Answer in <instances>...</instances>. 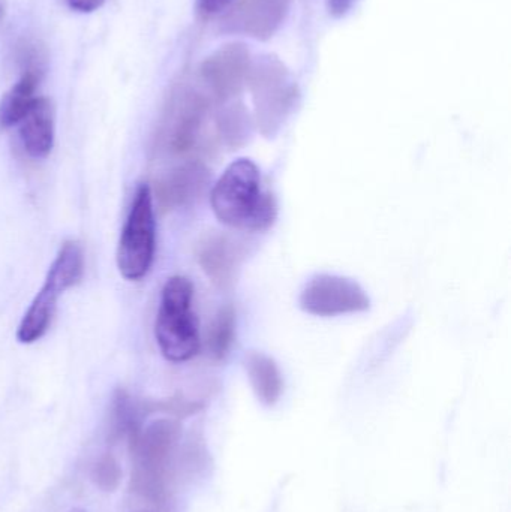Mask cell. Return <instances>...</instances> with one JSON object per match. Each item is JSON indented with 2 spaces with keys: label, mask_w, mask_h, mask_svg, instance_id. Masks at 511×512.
<instances>
[{
  "label": "cell",
  "mask_w": 511,
  "mask_h": 512,
  "mask_svg": "<svg viewBox=\"0 0 511 512\" xmlns=\"http://www.w3.org/2000/svg\"><path fill=\"white\" fill-rule=\"evenodd\" d=\"M216 219L240 233H264L278 219V203L269 189L263 188L260 168L248 158L231 162L210 194Z\"/></svg>",
  "instance_id": "1"
},
{
  "label": "cell",
  "mask_w": 511,
  "mask_h": 512,
  "mask_svg": "<svg viewBox=\"0 0 511 512\" xmlns=\"http://www.w3.org/2000/svg\"><path fill=\"white\" fill-rule=\"evenodd\" d=\"M180 439L182 424L176 418H161L129 441L134 459L131 490L156 508L170 502Z\"/></svg>",
  "instance_id": "2"
},
{
  "label": "cell",
  "mask_w": 511,
  "mask_h": 512,
  "mask_svg": "<svg viewBox=\"0 0 511 512\" xmlns=\"http://www.w3.org/2000/svg\"><path fill=\"white\" fill-rule=\"evenodd\" d=\"M219 105L195 80L182 81L171 92L159 123L156 143L174 156L194 155L212 143ZM218 134V132H216Z\"/></svg>",
  "instance_id": "3"
},
{
  "label": "cell",
  "mask_w": 511,
  "mask_h": 512,
  "mask_svg": "<svg viewBox=\"0 0 511 512\" xmlns=\"http://www.w3.org/2000/svg\"><path fill=\"white\" fill-rule=\"evenodd\" d=\"M254 104V125L267 140L275 138L290 119L300 101V90L290 71L273 54L252 60L248 78Z\"/></svg>",
  "instance_id": "4"
},
{
  "label": "cell",
  "mask_w": 511,
  "mask_h": 512,
  "mask_svg": "<svg viewBox=\"0 0 511 512\" xmlns=\"http://www.w3.org/2000/svg\"><path fill=\"white\" fill-rule=\"evenodd\" d=\"M192 301L194 285L191 280L173 276L165 282L156 316L155 336L162 355L171 363H185L200 352V330Z\"/></svg>",
  "instance_id": "5"
},
{
  "label": "cell",
  "mask_w": 511,
  "mask_h": 512,
  "mask_svg": "<svg viewBox=\"0 0 511 512\" xmlns=\"http://www.w3.org/2000/svg\"><path fill=\"white\" fill-rule=\"evenodd\" d=\"M84 273V254L77 242L63 243L48 270L41 291L36 294L17 330V340L24 345L44 337L53 321L57 301L66 289L80 282Z\"/></svg>",
  "instance_id": "6"
},
{
  "label": "cell",
  "mask_w": 511,
  "mask_h": 512,
  "mask_svg": "<svg viewBox=\"0 0 511 512\" xmlns=\"http://www.w3.org/2000/svg\"><path fill=\"white\" fill-rule=\"evenodd\" d=\"M156 222L152 191L149 186H138L126 218L119 248L117 267L126 280L144 279L155 261Z\"/></svg>",
  "instance_id": "7"
},
{
  "label": "cell",
  "mask_w": 511,
  "mask_h": 512,
  "mask_svg": "<svg viewBox=\"0 0 511 512\" xmlns=\"http://www.w3.org/2000/svg\"><path fill=\"white\" fill-rule=\"evenodd\" d=\"M299 306L309 315L333 318L366 312L371 309V298L356 280L321 273L306 283L300 292Z\"/></svg>",
  "instance_id": "8"
},
{
  "label": "cell",
  "mask_w": 511,
  "mask_h": 512,
  "mask_svg": "<svg viewBox=\"0 0 511 512\" xmlns=\"http://www.w3.org/2000/svg\"><path fill=\"white\" fill-rule=\"evenodd\" d=\"M251 66L252 57L248 48L234 42L207 57L198 68L195 80L216 105H224L240 99L248 86Z\"/></svg>",
  "instance_id": "9"
},
{
  "label": "cell",
  "mask_w": 511,
  "mask_h": 512,
  "mask_svg": "<svg viewBox=\"0 0 511 512\" xmlns=\"http://www.w3.org/2000/svg\"><path fill=\"white\" fill-rule=\"evenodd\" d=\"M290 8L291 0H242L222 17L221 30L267 41L281 29Z\"/></svg>",
  "instance_id": "10"
},
{
  "label": "cell",
  "mask_w": 511,
  "mask_h": 512,
  "mask_svg": "<svg viewBox=\"0 0 511 512\" xmlns=\"http://www.w3.org/2000/svg\"><path fill=\"white\" fill-rule=\"evenodd\" d=\"M248 243L231 234H212L198 246V264L219 289L233 288L243 261L248 256Z\"/></svg>",
  "instance_id": "11"
},
{
  "label": "cell",
  "mask_w": 511,
  "mask_h": 512,
  "mask_svg": "<svg viewBox=\"0 0 511 512\" xmlns=\"http://www.w3.org/2000/svg\"><path fill=\"white\" fill-rule=\"evenodd\" d=\"M210 174L200 161H186L173 168L159 179L156 185V200L162 212L191 206L209 185Z\"/></svg>",
  "instance_id": "12"
},
{
  "label": "cell",
  "mask_w": 511,
  "mask_h": 512,
  "mask_svg": "<svg viewBox=\"0 0 511 512\" xmlns=\"http://www.w3.org/2000/svg\"><path fill=\"white\" fill-rule=\"evenodd\" d=\"M21 143L27 155L44 159L50 155L54 144V113L51 102L36 98L23 119L18 122Z\"/></svg>",
  "instance_id": "13"
},
{
  "label": "cell",
  "mask_w": 511,
  "mask_h": 512,
  "mask_svg": "<svg viewBox=\"0 0 511 512\" xmlns=\"http://www.w3.org/2000/svg\"><path fill=\"white\" fill-rule=\"evenodd\" d=\"M24 57H27L26 68L23 69L20 80L6 93L0 107V119L5 126L18 125L36 101L35 93L41 81V66L36 60H32L35 54H27Z\"/></svg>",
  "instance_id": "14"
},
{
  "label": "cell",
  "mask_w": 511,
  "mask_h": 512,
  "mask_svg": "<svg viewBox=\"0 0 511 512\" xmlns=\"http://www.w3.org/2000/svg\"><path fill=\"white\" fill-rule=\"evenodd\" d=\"M245 369L258 400L263 405L275 406L284 391V379L278 363L263 352L251 351L246 354Z\"/></svg>",
  "instance_id": "15"
},
{
  "label": "cell",
  "mask_w": 511,
  "mask_h": 512,
  "mask_svg": "<svg viewBox=\"0 0 511 512\" xmlns=\"http://www.w3.org/2000/svg\"><path fill=\"white\" fill-rule=\"evenodd\" d=\"M143 403L132 399L128 391L119 390L114 393L111 400L110 424H108V441L111 444L126 439L131 441L141 430V420L144 417Z\"/></svg>",
  "instance_id": "16"
},
{
  "label": "cell",
  "mask_w": 511,
  "mask_h": 512,
  "mask_svg": "<svg viewBox=\"0 0 511 512\" xmlns=\"http://www.w3.org/2000/svg\"><path fill=\"white\" fill-rule=\"evenodd\" d=\"M254 119L240 99L219 105L216 110V132L222 143L230 149L245 146L252 137Z\"/></svg>",
  "instance_id": "17"
},
{
  "label": "cell",
  "mask_w": 511,
  "mask_h": 512,
  "mask_svg": "<svg viewBox=\"0 0 511 512\" xmlns=\"http://www.w3.org/2000/svg\"><path fill=\"white\" fill-rule=\"evenodd\" d=\"M236 310L231 304L221 307L213 318L207 333V349L216 361L225 360L230 354L236 339Z\"/></svg>",
  "instance_id": "18"
},
{
  "label": "cell",
  "mask_w": 511,
  "mask_h": 512,
  "mask_svg": "<svg viewBox=\"0 0 511 512\" xmlns=\"http://www.w3.org/2000/svg\"><path fill=\"white\" fill-rule=\"evenodd\" d=\"M122 469L111 453H105L93 468V481L104 492H114L119 487Z\"/></svg>",
  "instance_id": "19"
},
{
  "label": "cell",
  "mask_w": 511,
  "mask_h": 512,
  "mask_svg": "<svg viewBox=\"0 0 511 512\" xmlns=\"http://www.w3.org/2000/svg\"><path fill=\"white\" fill-rule=\"evenodd\" d=\"M203 406L197 402L183 399V397L176 396L171 399L158 400V402L143 403L144 414H153V412H165L170 414L171 417L185 418L189 415L197 414Z\"/></svg>",
  "instance_id": "20"
},
{
  "label": "cell",
  "mask_w": 511,
  "mask_h": 512,
  "mask_svg": "<svg viewBox=\"0 0 511 512\" xmlns=\"http://www.w3.org/2000/svg\"><path fill=\"white\" fill-rule=\"evenodd\" d=\"M234 0H198L197 8L201 17L209 18L221 14Z\"/></svg>",
  "instance_id": "21"
},
{
  "label": "cell",
  "mask_w": 511,
  "mask_h": 512,
  "mask_svg": "<svg viewBox=\"0 0 511 512\" xmlns=\"http://www.w3.org/2000/svg\"><path fill=\"white\" fill-rule=\"evenodd\" d=\"M66 3L72 11L90 14V12H95L96 9L101 8L105 0H66Z\"/></svg>",
  "instance_id": "22"
},
{
  "label": "cell",
  "mask_w": 511,
  "mask_h": 512,
  "mask_svg": "<svg viewBox=\"0 0 511 512\" xmlns=\"http://www.w3.org/2000/svg\"><path fill=\"white\" fill-rule=\"evenodd\" d=\"M354 0H327V11L332 17L342 18L353 8Z\"/></svg>",
  "instance_id": "23"
},
{
  "label": "cell",
  "mask_w": 511,
  "mask_h": 512,
  "mask_svg": "<svg viewBox=\"0 0 511 512\" xmlns=\"http://www.w3.org/2000/svg\"><path fill=\"white\" fill-rule=\"evenodd\" d=\"M71 512H87V511L80 510V508H77V510H72Z\"/></svg>",
  "instance_id": "24"
}]
</instances>
